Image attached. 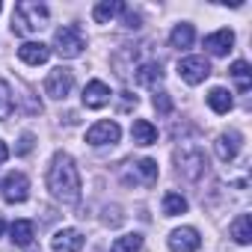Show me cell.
Instances as JSON below:
<instances>
[{"instance_id": "cell-1", "label": "cell", "mask_w": 252, "mask_h": 252, "mask_svg": "<svg viewBox=\"0 0 252 252\" xmlns=\"http://www.w3.org/2000/svg\"><path fill=\"white\" fill-rule=\"evenodd\" d=\"M48 190L63 205H77L80 202V172H77L71 155H65V152L54 155L51 169H48Z\"/></svg>"}, {"instance_id": "cell-2", "label": "cell", "mask_w": 252, "mask_h": 252, "mask_svg": "<svg viewBox=\"0 0 252 252\" xmlns=\"http://www.w3.org/2000/svg\"><path fill=\"white\" fill-rule=\"evenodd\" d=\"M48 18H51V12L45 3H39V0H21L12 12V30L18 36H33L48 24Z\"/></svg>"}, {"instance_id": "cell-3", "label": "cell", "mask_w": 252, "mask_h": 252, "mask_svg": "<svg viewBox=\"0 0 252 252\" xmlns=\"http://www.w3.org/2000/svg\"><path fill=\"white\" fill-rule=\"evenodd\" d=\"M175 163H178V175H184V178H190V181L202 178V172H205V166H208L202 149H196V146H181V149H175Z\"/></svg>"}, {"instance_id": "cell-4", "label": "cell", "mask_w": 252, "mask_h": 252, "mask_svg": "<svg viewBox=\"0 0 252 252\" xmlns=\"http://www.w3.org/2000/svg\"><path fill=\"white\" fill-rule=\"evenodd\" d=\"M54 51L65 60H74L83 54V36H80V27L74 24H65V27H57L54 33Z\"/></svg>"}, {"instance_id": "cell-5", "label": "cell", "mask_w": 252, "mask_h": 252, "mask_svg": "<svg viewBox=\"0 0 252 252\" xmlns=\"http://www.w3.org/2000/svg\"><path fill=\"white\" fill-rule=\"evenodd\" d=\"M208 74H211V63L205 57H184V60H178V77L184 83L199 86Z\"/></svg>"}, {"instance_id": "cell-6", "label": "cell", "mask_w": 252, "mask_h": 252, "mask_svg": "<svg viewBox=\"0 0 252 252\" xmlns=\"http://www.w3.org/2000/svg\"><path fill=\"white\" fill-rule=\"evenodd\" d=\"M71 86H74V74L68 71V68H54L51 74H48V80H45V92H48V98H54V101H65L68 98V92H71Z\"/></svg>"}, {"instance_id": "cell-7", "label": "cell", "mask_w": 252, "mask_h": 252, "mask_svg": "<svg viewBox=\"0 0 252 252\" xmlns=\"http://www.w3.org/2000/svg\"><path fill=\"white\" fill-rule=\"evenodd\" d=\"M119 137H122V128L113 119H101L86 131V143L89 146H113V143H119Z\"/></svg>"}, {"instance_id": "cell-8", "label": "cell", "mask_w": 252, "mask_h": 252, "mask_svg": "<svg viewBox=\"0 0 252 252\" xmlns=\"http://www.w3.org/2000/svg\"><path fill=\"white\" fill-rule=\"evenodd\" d=\"M30 196V178L24 172H9L3 178V199L9 205H21Z\"/></svg>"}, {"instance_id": "cell-9", "label": "cell", "mask_w": 252, "mask_h": 252, "mask_svg": "<svg viewBox=\"0 0 252 252\" xmlns=\"http://www.w3.org/2000/svg\"><path fill=\"white\" fill-rule=\"evenodd\" d=\"M166 243H169V249H172V252H196V249L202 246V237H199V231H196V228L181 225V228H172V231H169Z\"/></svg>"}, {"instance_id": "cell-10", "label": "cell", "mask_w": 252, "mask_h": 252, "mask_svg": "<svg viewBox=\"0 0 252 252\" xmlns=\"http://www.w3.org/2000/svg\"><path fill=\"white\" fill-rule=\"evenodd\" d=\"M240 149H243V137H240L237 131L220 134V137L214 140V152H217V158H220L222 163H231V160L240 155Z\"/></svg>"}, {"instance_id": "cell-11", "label": "cell", "mask_w": 252, "mask_h": 252, "mask_svg": "<svg viewBox=\"0 0 252 252\" xmlns=\"http://www.w3.org/2000/svg\"><path fill=\"white\" fill-rule=\"evenodd\" d=\"M110 104V86L104 80H89L83 86V107L86 110H101Z\"/></svg>"}, {"instance_id": "cell-12", "label": "cell", "mask_w": 252, "mask_h": 252, "mask_svg": "<svg viewBox=\"0 0 252 252\" xmlns=\"http://www.w3.org/2000/svg\"><path fill=\"white\" fill-rule=\"evenodd\" d=\"M51 249L54 252H80L83 249V234L77 228H60L51 237Z\"/></svg>"}, {"instance_id": "cell-13", "label": "cell", "mask_w": 252, "mask_h": 252, "mask_svg": "<svg viewBox=\"0 0 252 252\" xmlns=\"http://www.w3.org/2000/svg\"><path fill=\"white\" fill-rule=\"evenodd\" d=\"M18 60L27 63V65H45L51 60V48L42 45V42H24L18 48Z\"/></svg>"}, {"instance_id": "cell-14", "label": "cell", "mask_w": 252, "mask_h": 252, "mask_svg": "<svg viewBox=\"0 0 252 252\" xmlns=\"http://www.w3.org/2000/svg\"><path fill=\"white\" fill-rule=\"evenodd\" d=\"M231 45H234V33H231V30H217V33L205 36V48H208V54H214V57H225V54L231 51Z\"/></svg>"}, {"instance_id": "cell-15", "label": "cell", "mask_w": 252, "mask_h": 252, "mask_svg": "<svg viewBox=\"0 0 252 252\" xmlns=\"http://www.w3.org/2000/svg\"><path fill=\"white\" fill-rule=\"evenodd\" d=\"M131 137H134L137 146H155V143H158V128H155L149 119H134Z\"/></svg>"}, {"instance_id": "cell-16", "label": "cell", "mask_w": 252, "mask_h": 252, "mask_svg": "<svg viewBox=\"0 0 252 252\" xmlns=\"http://www.w3.org/2000/svg\"><path fill=\"white\" fill-rule=\"evenodd\" d=\"M125 12V3L122 0H101V3H95V9H92V18L98 21V24H110L116 15H122Z\"/></svg>"}, {"instance_id": "cell-17", "label": "cell", "mask_w": 252, "mask_h": 252, "mask_svg": "<svg viewBox=\"0 0 252 252\" xmlns=\"http://www.w3.org/2000/svg\"><path fill=\"white\" fill-rule=\"evenodd\" d=\"M134 77H137V83L140 86H158L160 80H163V68H160V63H143V65H137V71H134Z\"/></svg>"}, {"instance_id": "cell-18", "label": "cell", "mask_w": 252, "mask_h": 252, "mask_svg": "<svg viewBox=\"0 0 252 252\" xmlns=\"http://www.w3.org/2000/svg\"><path fill=\"white\" fill-rule=\"evenodd\" d=\"M193 39H196V30H193V24H187V21L175 24L172 33H169V45L178 48V51H187V48L193 45Z\"/></svg>"}, {"instance_id": "cell-19", "label": "cell", "mask_w": 252, "mask_h": 252, "mask_svg": "<svg viewBox=\"0 0 252 252\" xmlns=\"http://www.w3.org/2000/svg\"><path fill=\"white\" fill-rule=\"evenodd\" d=\"M9 234H12V243H15V246H30L33 237H36V225H33L30 220H15V222L9 225Z\"/></svg>"}, {"instance_id": "cell-20", "label": "cell", "mask_w": 252, "mask_h": 252, "mask_svg": "<svg viewBox=\"0 0 252 252\" xmlns=\"http://www.w3.org/2000/svg\"><path fill=\"white\" fill-rule=\"evenodd\" d=\"M208 107L214 110V113H231V107H234V101H231V95H228V89H222V86H214L211 92H208Z\"/></svg>"}, {"instance_id": "cell-21", "label": "cell", "mask_w": 252, "mask_h": 252, "mask_svg": "<svg viewBox=\"0 0 252 252\" xmlns=\"http://www.w3.org/2000/svg\"><path fill=\"white\" fill-rule=\"evenodd\" d=\"M228 74H231V80H234V86H237L240 92H246V89L252 86V71H249V63H246V60H237V63H231Z\"/></svg>"}, {"instance_id": "cell-22", "label": "cell", "mask_w": 252, "mask_h": 252, "mask_svg": "<svg viewBox=\"0 0 252 252\" xmlns=\"http://www.w3.org/2000/svg\"><path fill=\"white\" fill-rule=\"evenodd\" d=\"M231 237H234L240 246L252 243V217H249V214H240V217L231 222Z\"/></svg>"}, {"instance_id": "cell-23", "label": "cell", "mask_w": 252, "mask_h": 252, "mask_svg": "<svg viewBox=\"0 0 252 252\" xmlns=\"http://www.w3.org/2000/svg\"><path fill=\"white\" fill-rule=\"evenodd\" d=\"M140 249H143V234H122L110 246V252H140Z\"/></svg>"}, {"instance_id": "cell-24", "label": "cell", "mask_w": 252, "mask_h": 252, "mask_svg": "<svg viewBox=\"0 0 252 252\" xmlns=\"http://www.w3.org/2000/svg\"><path fill=\"white\" fill-rule=\"evenodd\" d=\"M187 211V199L181 196V193H166L163 196V214L166 217H178V214H184Z\"/></svg>"}, {"instance_id": "cell-25", "label": "cell", "mask_w": 252, "mask_h": 252, "mask_svg": "<svg viewBox=\"0 0 252 252\" xmlns=\"http://www.w3.org/2000/svg\"><path fill=\"white\" fill-rule=\"evenodd\" d=\"M12 107H15V101H12V89H9L6 80H0V122L12 116Z\"/></svg>"}, {"instance_id": "cell-26", "label": "cell", "mask_w": 252, "mask_h": 252, "mask_svg": "<svg viewBox=\"0 0 252 252\" xmlns=\"http://www.w3.org/2000/svg\"><path fill=\"white\" fill-rule=\"evenodd\" d=\"M137 172H140V178H143L146 184H155V181H158V163H155L152 158H143V160L137 163Z\"/></svg>"}, {"instance_id": "cell-27", "label": "cell", "mask_w": 252, "mask_h": 252, "mask_svg": "<svg viewBox=\"0 0 252 252\" xmlns=\"http://www.w3.org/2000/svg\"><path fill=\"white\" fill-rule=\"evenodd\" d=\"M152 104H155V110H158V113H163V116H169V113H172V98H169L166 92H158V95L152 98Z\"/></svg>"}, {"instance_id": "cell-28", "label": "cell", "mask_w": 252, "mask_h": 252, "mask_svg": "<svg viewBox=\"0 0 252 252\" xmlns=\"http://www.w3.org/2000/svg\"><path fill=\"white\" fill-rule=\"evenodd\" d=\"M30 146H33V137H30V134H24V137H21V149H18V152H21V155H27V152H30Z\"/></svg>"}, {"instance_id": "cell-29", "label": "cell", "mask_w": 252, "mask_h": 252, "mask_svg": "<svg viewBox=\"0 0 252 252\" xmlns=\"http://www.w3.org/2000/svg\"><path fill=\"white\" fill-rule=\"evenodd\" d=\"M6 158H9V149H6V143H3V140H0V163H3Z\"/></svg>"}, {"instance_id": "cell-30", "label": "cell", "mask_w": 252, "mask_h": 252, "mask_svg": "<svg viewBox=\"0 0 252 252\" xmlns=\"http://www.w3.org/2000/svg\"><path fill=\"white\" fill-rule=\"evenodd\" d=\"M3 231H6V222H3V220H0V237H3Z\"/></svg>"}, {"instance_id": "cell-31", "label": "cell", "mask_w": 252, "mask_h": 252, "mask_svg": "<svg viewBox=\"0 0 252 252\" xmlns=\"http://www.w3.org/2000/svg\"><path fill=\"white\" fill-rule=\"evenodd\" d=\"M0 12H3V3H0Z\"/></svg>"}]
</instances>
